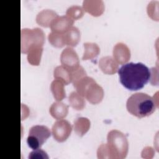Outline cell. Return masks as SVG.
<instances>
[{"label":"cell","mask_w":159,"mask_h":159,"mask_svg":"<svg viewBox=\"0 0 159 159\" xmlns=\"http://www.w3.org/2000/svg\"><path fill=\"white\" fill-rule=\"evenodd\" d=\"M118 74L121 84L130 91L142 89L150 80L151 72L143 63L130 62L123 65Z\"/></svg>","instance_id":"6da1fadb"},{"label":"cell","mask_w":159,"mask_h":159,"mask_svg":"<svg viewBox=\"0 0 159 159\" xmlns=\"http://www.w3.org/2000/svg\"><path fill=\"white\" fill-rule=\"evenodd\" d=\"M158 107L154 98L144 93L132 94L127 99L126 107L132 115L142 118L152 114Z\"/></svg>","instance_id":"7a4b0ae2"},{"label":"cell","mask_w":159,"mask_h":159,"mask_svg":"<svg viewBox=\"0 0 159 159\" xmlns=\"http://www.w3.org/2000/svg\"><path fill=\"white\" fill-rule=\"evenodd\" d=\"M108 144L111 147V154L113 158H125L127 152V141L124 134L117 130H112L107 135Z\"/></svg>","instance_id":"3957f363"},{"label":"cell","mask_w":159,"mask_h":159,"mask_svg":"<svg viewBox=\"0 0 159 159\" xmlns=\"http://www.w3.org/2000/svg\"><path fill=\"white\" fill-rule=\"evenodd\" d=\"M50 135L51 132L47 126L34 125L29 130L27 142L29 147L33 150H37L42 147Z\"/></svg>","instance_id":"277c9868"},{"label":"cell","mask_w":159,"mask_h":159,"mask_svg":"<svg viewBox=\"0 0 159 159\" xmlns=\"http://www.w3.org/2000/svg\"><path fill=\"white\" fill-rule=\"evenodd\" d=\"M52 130L54 138L59 142H62L65 140L70 135L71 131V126L66 120H59L54 124Z\"/></svg>","instance_id":"5b68a950"},{"label":"cell","mask_w":159,"mask_h":159,"mask_svg":"<svg viewBox=\"0 0 159 159\" xmlns=\"http://www.w3.org/2000/svg\"><path fill=\"white\" fill-rule=\"evenodd\" d=\"M73 24V20L66 17L62 16L58 17L57 19L55 20V21L52 24V30H57L60 32H63L67 30L70 25Z\"/></svg>","instance_id":"8992f818"},{"label":"cell","mask_w":159,"mask_h":159,"mask_svg":"<svg viewBox=\"0 0 159 159\" xmlns=\"http://www.w3.org/2000/svg\"><path fill=\"white\" fill-rule=\"evenodd\" d=\"M29 158H48V157L47 155V153L40 149H37L34 150V151L30 153H29Z\"/></svg>","instance_id":"52a82bcc"}]
</instances>
